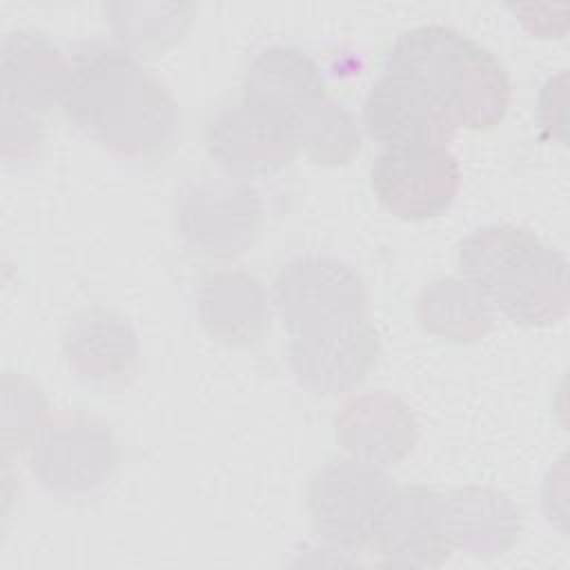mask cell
I'll return each instance as SVG.
<instances>
[{
  "instance_id": "obj_1",
  "label": "cell",
  "mask_w": 570,
  "mask_h": 570,
  "mask_svg": "<svg viewBox=\"0 0 570 570\" xmlns=\"http://www.w3.org/2000/svg\"><path fill=\"white\" fill-rule=\"evenodd\" d=\"M60 105L76 129L122 160H163L180 136L176 98L120 42L87 40L73 49Z\"/></svg>"
},
{
  "instance_id": "obj_2",
  "label": "cell",
  "mask_w": 570,
  "mask_h": 570,
  "mask_svg": "<svg viewBox=\"0 0 570 570\" xmlns=\"http://www.w3.org/2000/svg\"><path fill=\"white\" fill-rule=\"evenodd\" d=\"M459 269L519 325H550L568 312V261L525 227L499 223L472 232L459 245Z\"/></svg>"
},
{
  "instance_id": "obj_3",
  "label": "cell",
  "mask_w": 570,
  "mask_h": 570,
  "mask_svg": "<svg viewBox=\"0 0 570 570\" xmlns=\"http://www.w3.org/2000/svg\"><path fill=\"white\" fill-rule=\"evenodd\" d=\"M385 69L428 87L456 127L490 129L510 107V78L501 60L448 24H419L399 33Z\"/></svg>"
},
{
  "instance_id": "obj_4",
  "label": "cell",
  "mask_w": 570,
  "mask_h": 570,
  "mask_svg": "<svg viewBox=\"0 0 570 570\" xmlns=\"http://www.w3.org/2000/svg\"><path fill=\"white\" fill-rule=\"evenodd\" d=\"M263 220L261 198L249 183L232 176L189 180L176 198L183 243L203 256L229 258L245 252Z\"/></svg>"
},
{
  "instance_id": "obj_5",
  "label": "cell",
  "mask_w": 570,
  "mask_h": 570,
  "mask_svg": "<svg viewBox=\"0 0 570 570\" xmlns=\"http://www.w3.org/2000/svg\"><path fill=\"white\" fill-rule=\"evenodd\" d=\"M392 488L394 483L379 465L358 459L327 461L312 476L307 490L314 532L343 550L370 546Z\"/></svg>"
},
{
  "instance_id": "obj_6",
  "label": "cell",
  "mask_w": 570,
  "mask_h": 570,
  "mask_svg": "<svg viewBox=\"0 0 570 570\" xmlns=\"http://www.w3.org/2000/svg\"><path fill=\"white\" fill-rule=\"evenodd\" d=\"M205 147L227 176L247 183L287 167L298 151V140L283 116L240 96L209 116Z\"/></svg>"
},
{
  "instance_id": "obj_7",
  "label": "cell",
  "mask_w": 570,
  "mask_h": 570,
  "mask_svg": "<svg viewBox=\"0 0 570 570\" xmlns=\"http://www.w3.org/2000/svg\"><path fill=\"white\" fill-rule=\"evenodd\" d=\"M370 185L394 216L425 220L454 203L461 169L448 147H385L372 163Z\"/></svg>"
},
{
  "instance_id": "obj_8",
  "label": "cell",
  "mask_w": 570,
  "mask_h": 570,
  "mask_svg": "<svg viewBox=\"0 0 570 570\" xmlns=\"http://www.w3.org/2000/svg\"><path fill=\"white\" fill-rule=\"evenodd\" d=\"M278 314L292 334L338 318L365 316V287L343 261L307 254L287 261L274 281Z\"/></svg>"
},
{
  "instance_id": "obj_9",
  "label": "cell",
  "mask_w": 570,
  "mask_h": 570,
  "mask_svg": "<svg viewBox=\"0 0 570 570\" xmlns=\"http://www.w3.org/2000/svg\"><path fill=\"white\" fill-rule=\"evenodd\" d=\"M379 356L376 330L365 316H350L292 334L289 361L301 385L338 394L361 383Z\"/></svg>"
},
{
  "instance_id": "obj_10",
  "label": "cell",
  "mask_w": 570,
  "mask_h": 570,
  "mask_svg": "<svg viewBox=\"0 0 570 570\" xmlns=\"http://www.w3.org/2000/svg\"><path fill=\"white\" fill-rule=\"evenodd\" d=\"M363 125L385 147H448L459 129L428 87L390 69L365 96Z\"/></svg>"
},
{
  "instance_id": "obj_11",
  "label": "cell",
  "mask_w": 570,
  "mask_h": 570,
  "mask_svg": "<svg viewBox=\"0 0 570 570\" xmlns=\"http://www.w3.org/2000/svg\"><path fill=\"white\" fill-rule=\"evenodd\" d=\"M370 546L387 563H443L454 548L445 494L425 485H394L376 519Z\"/></svg>"
},
{
  "instance_id": "obj_12",
  "label": "cell",
  "mask_w": 570,
  "mask_h": 570,
  "mask_svg": "<svg viewBox=\"0 0 570 570\" xmlns=\"http://www.w3.org/2000/svg\"><path fill=\"white\" fill-rule=\"evenodd\" d=\"M116 468L111 432L96 419L62 414L33 445V472L49 490L78 494L100 488Z\"/></svg>"
},
{
  "instance_id": "obj_13",
  "label": "cell",
  "mask_w": 570,
  "mask_h": 570,
  "mask_svg": "<svg viewBox=\"0 0 570 570\" xmlns=\"http://www.w3.org/2000/svg\"><path fill=\"white\" fill-rule=\"evenodd\" d=\"M69 367L91 385L125 387L138 370L136 332L125 316L105 307L76 314L62 334Z\"/></svg>"
},
{
  "instance_id": "obj_14",
  "label": "cell",
  "mask_w": 570,
  "mask_h": 570,
  "mask_svg": "<svg viewBox=\"0 0 570 570\" xmlns=\"http://www.w3.org/2000/svg\"><path fill=\"white\" fill-rule=\"evenodd\" d=\"M240 96L276 111L292 127L330 98L321 67L307 51L292 45L258 51L245 71Z\"/></svg>"
},
{
  "instance_id": "obj_15",
  "label": "cell",
  "mask_w": 570,
  "mask_h": 570,
  "mask_svg": "<svg viewBox=\"0 0 570 570\" xmlns=\"http://www.w3.org/2000/svg\"><path fill=\"white\" fill-rule=\"evenodd\" d=\"M71 78V58L42 31L18 29L2 40L4 105L29 114L47 111L62 96Z\"/></svg>"
},
{
  "instance_id": "obj_16",
  "label": "cell",
  "mask_w": 570,
  "mask_h": 570,
  "mask_svg": "<svg viewBox=\"0 0 570 570\" xmlns=\"http://www.w3.org/2000/svg\"><path fill=\"white\" fill-rule=\"evenodd\" d=\"M336 436L358 461L394 465L416 439V423L410 407L385 392L352 399L336 419Z\"/></svg>"
},
{
  "instance_id": "obj_17",
  "label": "cell",
  "mask_w": 570,
  "mask_h": 570,
  "mask_svg": "<svg viewBox=\"0 0 570 570\" xmlns=\"http://www.w3.org/2000/svg\"><path fill=\"white\" fill-rule=\"evenodd\" d=\"M198 314L207 334L225 345H252L269 327L267 294L243 269H223L203 278Z\"/></svg>"
},
{
  "instance_id": "obj_18",
  "label": "cell",
  "mask_w": 570,
  "mask_h": 570,
  "mask_svg": "<svg viewBox=\"0 0 570 570\" xmlns=\"http://www.w3.org/2000/svg\"><path fill=\"white\" fill-rule=\"evenodd\" d=\"M445 499L454 546L474 554H494L514 541L519 512L505 494L470 485L445 494Z\"/></svg>"
},
{
  "instance_id": "obj_19",
  "label": "cell",
  "mask_w": 570,
  "mask_h": 570,
  "mask_svg": "<svg viewBox=\"0 0 570 570\" xmlns=\"http://www.w3.org/2000/svg\"><path fill=\"white\" fill-rule=\"evenodd\" d=\"M421 325L450 341H476L492 327V305L465 278H441L430 283L419 298Z\"/></svg>"
},
{
  "instance_id": "obj_20",
  "label": "cell",
  "mask_w": 570,
  "mask_h": 570,
  "mask_svg": "<svg viewBox=\"0 0 570 570\" xmlns=\"http://www.w3.org/2000/svg\"><path fill=\"white\" fill-rule=\"evenodd\" d=\"M194 4L114 2L105 4L118 42L134 56H154L176 45L187 31Z\"/></svg>"
},
{
  "instance_id": "obj_21",
  "label": "cell",
  "mask_w": 570,
  "mask_h": 570,
  "mask_svg": "<svg viewBox=\"0 0 570 570\" xmlns=\"http://www.w3.org/2000/svg\"><path fill=\"white\" fill-rule=\"evenodd\" d=\"M294 131L298 149L321 165H345L361 149V134L354 116L332 98L305 114Z\"/></svg>"
},
{
  "instance_id": "obj_22",
  "label": "cell",
  "mask_w": 570,
  "mask_h": 570,
  "mask_svg": "<svg viewBox=\"0 0 570 570\" xmlns=\"http://www.w3.org/2000/svg\"><path fill=\"white\" fill-rule=\"evenodd\" d=\"M566 114V71H561L559 76L550 78L539 96V120L541 127L550 134L557 136L561 142H566V134H561V129L554 122V111Z\"/></svg>"
}]
</instances>
